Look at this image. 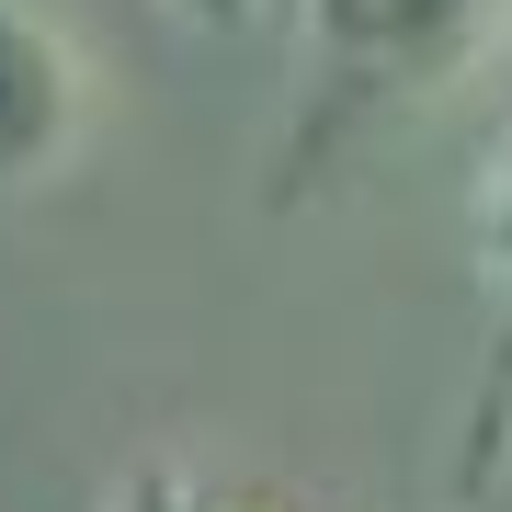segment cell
I'll use <instances>...</instances> for the list:
<instances>
[{
    "label": "cell",
    "instance_id": "6da1fadb",
    "mask_svg": "<svg viewBox=\"0 0 512 512\" xmlns=\"http://www.w3.org/2000/svg\"><path fill=\"white\" fill-rule=\"evenodd\" d=\"M512 35V0H308L330 103H421Z\"/></svg>",
    "mask_w": 512,
    "mask_h": 512
},
{
    "label": "cell",
    "instance_id": "7a4b0ae2",
    "mask_svg": "<svg viewBox=\"0 0 512 512\" xmlns=\"http://www.w3.org/2000/svg\"><path fill=\"white\" fill-rule=\"evenodd\" d=\"M92 137V80L35 0H0V183H35Z\"/></svg>",
    "mask_w": 512,
    "mask_h": 512
},
{
    "label": "cell",
    "instance_id": "3957f363",
    "mask_svg": "<svg viewBox=\"0 0 512 512\" xmlns=\"http://www.w3.org/2000/svg\"><path fill=\"white\" fill-rule=\"evenodd\" d=\"M478 285H490V387H478V478L512 456V148L478 183Z\"/></svg>",
    "mask_w": 512,
    "mask_h": 512
},
{
    "label": "cell",
    "instance_id": "277c9868",
    "mask_svg": "<svg viewBox=\"0 0 512 512\" xmlns=\"http://www.w3.org/2000/svg\"><path fill=\"white\" fill-rule=\"evenodd\" d=\"M103 512H285L274 490H239V478H205V467H171V456H137L114 478Z\"/></svg>",
    "mask_w": 512,
    "mask_h": 512
},
{
    "label": "cell",
    "instance_id": "5b68a950",
    "mask_svg": "<svg viewBox=\"0 0 512 512\" xmlns=\"http://www.w3.org/2000/svg\"><path fill=\"white\" fill-rule=\"evenodd\" d=\"M194 12H205V23H239V12H251V0H194Z\"/></svg>",
    "mask_w": 512,
    "mask_h": 512
}]
</instances>
